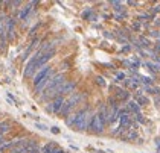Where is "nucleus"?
Returning a JSON list of instances; mask_svg holds the SVG:
<instances>
[{
    "label": "nucleus",
    "mask_w": 160,
    "mask_h": 153,
    "mask_svg": "<svg viewBox=\"0 0 160 153\" xmlns=\"http://www.w3.org/2000/svg\"><path fill=\"white\" fill-rule=\"evenodd\" d=\"M61 67H63V68H67V67H69V64H67V62H63V65H61Z\"/></svg>",
    "instance_id": "nucleus-38"
},
{
    "label": "nucleus",
    "mask_w": 160,
    "mask_h": 153,
    "mask_svg": "<svg viewBox=\"0 0 160 153\" xmlns=\"http://www.w3.org/2000/svg\"><path fill=\"white\" fill-rule=\"evenodd\" d=\"M124 85H125V87H130V88H133V89H136V88L139 87V83L134 82L133 79H125V81H124Z\"/></svg>",
    "instance_id": "nucleus-16"
},
{
    "label": "nucleus",
    "mask_w": 160,
    "mask_h": 153,
    "mask_svg": "<svg viewBox=\"0 0 160 153\" xmlns=\"http://www.w3.org/2000/svg\"><path fill=\"white\" fill-rule=\"evenodd\" d=\"M64 97L63 96H58V97H55L50 102V105L47 106L46 109H47V112H52V114H60V111H61V108H63V105H64Z\"/></svg>",
    "instance_id": "nucleus-5"
},
{
    "label": "nucleus",
    "mask_w": 160,
    "mask_h": 153,
    "mask_svg": "<svg viewBox=\"0 0 160 153\" xmlns=\"http://www.w3.org/2000/svg\"><path fill=\"white\" fill-rule=\"evenodd\" d=\"M6 35H8L9 41L14 40V36H15V20L14 18L6 20Z\"/></svg>",
    "instance_id": "nucleus-7"
},
{
    "label": "nucleus",
    "mask_w": 160,
    "mask_h": 153,
    "mask_svg": "<svg viewBox=\"0 0 160 153\" xmlns=\"http://www.w3.org/2000/svg\"><path fill=\"white\" fill-rule=\"evenodd\" d=\"M159 153H160V146H159Z\"/></svg>",
    "instance_id": "nucleus-39"
},
{
    "label": "nucleus",
    "mask_w": 160,
    "mask_h": 153,
    "mask_svg": "<svg viewBox=\"0 0 160 153\" xmlns=\"http://www.w3.org/2000/svg\"><path fill=\"white\" fill-rule=\"evenodd\" d=\"M105 120L104 118H101V115L99 114H93V117H92V121H90V126H89V129L95 132V134H102L104 132V127H105Z\"/></svg>",
    "instance_id": "nucleus-3"
},
{
    "label": "nucleus",
    "mask_w": 160,
    "mask_h": 153,
    "mask_svg": "<svg viewBox=\"0 0 160 153\" xmlns=\"http://www.w3.org/2000/svg\"><path fill=\"white\" fill-rule=\"evenodd\" d=\"M140 82H143L145 85H151V83H153V79H151V77H146V76H140Z\"/></svg>",
    "instance_id": "nucleus-21"
},
{
    "label": "nucleus",
    "mask_w": 160,
    "mask_h": 153,
    "mask_svg": "<svg viewBox=\"0 0 160 153\" xmlns=\"http://www.w3.org/2000/svg\"><path fill=\"white\" fill-rule=\"evenodd\" d=\"M156 12H160V5H156V6L151 9V15H153V17H154V14H156Z\"/></svg>",
    "instance_id": "nucleus-26"
},
{
    "label": "nucleus",
    "mask_w": 160,
    "mask_h": 153,
    "mask_svg": "<svg viewBox=\"0 0 160 153\" xmlns=\"http://www.w3.org/2000/svg\"><path fill=\"white\" fill-rule=\"evenodd\" d=\"M93 15V9L92 8H85L84 12H82V18L84 20H90V17Z\"/></svg>",
    "instance_id": "nucleus-17"
},
{
    "label": "nucleus",
    "mask_w": 160,
    "mask_h": 153,
    "mask_svg": "<svg viewBox=\"0 0 160 153\" xmlns=\"http://www.w3.org/2000/svg\"><path fill=\"white\" fill-rule=\"evenodd\" d=\"M116 100H122V102H125V100L130 99V93L127 91V89H122V88H116V96H114Z\"/></svg>",
    "instance_id": "nucleus-9"
},
{
    "label": "nucleus",
    "mask_w": 160,
    "mask_h": 153,
    "mask_svg": "<svg viewBox=\"0 0 160 153\" xmlns=\"http://www.w3.org/2000/svg\"><path fill=\"white\" fill-rule=\"evenodd\" d=\"M154 102H156V103H157V106H159V105H160V97L157 96L156 99H154Z\"/></svg>",
    "instance_id": "nucleus-35"
},
{
    "label": "nucleus",
    "mask_w": 160,
    "mask_h": 153,
    "mask_svg": "<svg viewBox=\"0 0 160 153\" xmlns=\"http://www.w3.org/2000/svg\"><path fill=\"white\" fill-rule=\"evenodd\" d=\"M104 36H105V38H110V40H113V38H114V35H111L110 32H107V30L104 32Z\"/></svg>",
    "instance_id": "nucleus-29"
},
{
    "label": "nucleus",
    "mask_w": 160,
    "mask_h": 153,
    "mask_svg": "<svg viewBox=\"0 0 160 153\" xmlns=\"http://www.w3.org/2000/svg\"><path fill=\"white\" fill-rule=\"evenodd\" d=\"M136 102H137V105H139V106H143V105H146V103L149 102V100H148L146 97L140 96V97H137V99H136Z\"/></svg>",
    "instance_id": "nucleus-19"
},
{
    "label": "nucleus",
    "mask_w": 160,
    "mask_h": 153,
    "mask_svg": "<svg viewBox=\"0 0 160 153\" xmlns=\"http://www.w3.org/2000/svg\"><path fill=\"white\" fill-rule=\"evenodd\" d=\"M66 124L67 126H75V114L73 115H69L66 118Z\"/></svg>",
    "instance_id": "nucleus-20"
},
{
    "label": "nucleus",
    "mask_w": 160,
    "mask_h": 153,
    "mask_svg": "<svg viewBox=\"0 0 160 153\" xmlns=\"http://www.w3.org/2000/svg\"><path fill=\"white\" fill-rule=\"evenodd\" d=\"M93 114L89 111V108H82L79 109L76 114H75V126L73 127L76 129L78 132H84L89 129L90 126V121H92Z\"/></svg>",
    "instance_id": "nucleus-1"
},
{
    "label": "nucleus",
    "mask_w": 160,
    "mask_h": 153,
    "mask_svg": "<svg viewBox=\"0 0 160 153\" xmlns=\"http://www.w3.org/2000/svg\"><path fill=\"white\" fill-rule=\"evenodd\" d=\"M130 50H131V46H128V44L124 46V49H122V52H130Z\"/></svg>",
    "instance_id": "nucleus-33"
},
{
    "label": "nucleus",
    "mask_w": 160,
    "mask_h": 153,
    "mask_svg": "<svg viewBox=\"0 0 160 153\" xmlns=\"http://www.w3.org/2000/svg\"><path fill=\"white\" fill-rule=\"evenodd\" d=\"M14 144H15L14 140H12V141H5V142H2V144H0V153L5 152V150H8V149H11V147H14Z\"/></svg>",
    "instance_id": "nucleus-14"
},
{
    "label": "nucleus",
    "mask_w": 160,
    "mask_h": 153,
    "mask_svg": "<svg viewBox=\"0 0 160 153\" xmlns=\"http://www.w3.org/2000/svg\"><path fill=\"white\" fill-rule=\"evenodd\" d=\"M127 5H130V6H136V5H137V2H128Z\"/></svg>",
    "instance_id": "nucleus-36"
},
{
    "label": "nucleus",
    "mask_w": 160,
    "mask_h": 153,
    "mask_svg": "<svg viewBox=\"0 0 160 153\" xmlns=\"http://www.w3.org/2000/svg\"><path fill=\"white\" fill-rule=\"evenodd\" d=\"M32 11V3H29L28 6H25L23 9H21V11L18 12V18L20 20H26L28 18V15H29V12Z\"/></svg>",
    "instance_id": "nucleus-12"
},
{
    "label": "nucleus",
    "mask_w": 160,
    "mask_h": 153,
    "mask_svg": "<svg viewBox=\"0 0 160 153\" xmlns=\"http://www.w3.org/2000/svg\"><path fill=\"white\" fill-rule=\"evenodd\" d=\"M139 44H140V47H149V40L148 38H145V36H140V38H139Z\"/></svg>",
    "instance_id": "nucleus-18"
},
{
    "label": "nucleus",
    "mask_w": 160,
    "mask_h": 153,
    "mask_svg": "<svg viewBox=\"0 0 160 153\" xmlns=\"http://www.w3.org/2000/svg\"><path fill=\"white\" fill-rule=\"evenodd\" d=\"M50 73H52V68L49 65H44L41 70H38V71L35 73V76H34V81H32V82H34V87L37 85V83H40L43 79H44L47 74H50Z\"/></svg>",
    "instance_id": "nucleus-6"
},
{
    "label": "nucleus",
    "mask_w": 160,
    "mask_h": 153,
    "mask_svg": "<svg viewBox=\"0 0 160 153\" xmlns=\"http://www.w3.org/2000/svg\"><path fill=\"white\" fill-rule=\"evenodd\" d=\"M133 115L136 114H140V106L137 105V102H134V100H131V102H128V108H127Z\"/></svg>",
    "instance_id": "nucleus-11"
},
{
    "label": "nucleus",
    "mask_w": 160,
    "mask_h": 153,
    "mask_svg": "<svg viewBox=\"0 0 160 153\" xmlns=\"http://www.w3.org/2000/svg\"><path fill=\"white\" fill-rule=\"evenodd\" d=\"M96 20H98V15H96V14H93L92 17H90V21H96Z\"/></svg>",
    "instance_id": "nucleus-34"
},
{
    "label": "nucleus",
    "mask_w": 160,
    "mask_h": 153,
    "mask_svg": "<svg viewBox=\"0 0 160 153\" xmlns=\"http://www.w3.org/2000/svg\"><path fill=\"white\" fill-rule=\"evenodd\" d=\"M37 126V129H40V130H47V126L46 124H41V123H35Z\"/></svg>",
    "instance_id": "nucleus-25"
},
{
    "label": "nucleus",
    "mask_w": 160,
    "mask_h": 153,
    "mask_svg": "<svg viewBox=\"0 0 160 153\" xmlns=\"http://www.w3.org/2000/svg\"><path fill=\"white\" fill-rule=\"evenodd\" d=\"M149 35L154 36V38H160V32H159V30H153V32H149Z\"/></svg>",
    "instance_id": "nucleus-27"
},
{
    "label": "nucleus",
    "mask_w": 160,
    "mask_h": 153,
    "mask_svg": "<svg viewBox=\"0 0 160 153\" xmlns=\"http://www.w3.org/2000/svg\"><path fill=\"white\" fill-rule=\"evenodd\" d=\"M114 18L117 20V21H122L124 18H127V11H125V12H122V14H116V15H114Z\"/></svg>",
    "instance_id": "nucleus-22"
},
{
    "label": "nucleus",
    "mask_w": 160,
    "mask_h": 153,
    "mask_svg": "<svg viewBox=\"0 0 160 153\" xmlns=\"http://www.w3.org/2000/svg\"><path fill=\"white\" fill-rule=\"evenodd\" d=\"M122 79H125V73H117V79L114 82H119V81H122Z\"/></svg>",
    "instance_id": "nucleus-28"
},
{
    "label": "nucleus",
    "mask_w": 160,
    "mask_h": 153,
    "mask_svg": "<svg viewBox=\"0 0 160 153\" xmlns=\"http://www.w3.org/2000/svg\"><path fill=\"white\" fill-rule=\"evenodd\" d=\"M82 99H84V94H82V93H72V96L69 97L66 102H64L63 108H61V111H60V114L63 115V117H67V115L70 114V111L76 106V105L81 102Z\"/></svg>",
    "instance_id": "nucleus-2"
},
{
    "label": "nucleus",
    "mask_w": 160,
    "mask_h": 153,
    "mask_svg": "<svg viewBox=\"0 0 160 153\" xmlns=\"http://www.w3.org/2000/svg\"><path fill=\"white\" fill-rule=\"evenodd\" d=\"M75 87H76V82H75V81H69V82H66V83L63 85L61 96L64 97V94H72V93H73V89H75Z\"/></svg>",
    "instance_id": "nucleus-8"
},
{
    "label": "nucleus",
    "mask_w": 160,
    "mask_h": 153,
    "mask_svg": "<svg viewBox=\"0 0 160 153\" xmlns=\"http://www.w3.org/2000/svg\"><path fill=\"white\" fill-rule=\"evenodd\" d=\"M50 130H52V134H60V129H58L57 126H53V127H52Z\"/></svg>",
    "instance_id": "nucleus-32"
},
{
    "label": "nucleus",
    "mask_w": 160,
    "mask_h": 153,
    "mask_svg": "<svg viewBox=\"0 0 160 153\" xmlns=\"http://www.w3.org/2000/svg\"><path fill=\"white\" fill-rule=\"evenodd\" d=\"M154 52H156V53H157V52H160V44H157V46H156V49H154Z\"/></svg>",
    "instance_id": "nucleus-37"
},
{
    "label": "nucleus",
    "mask_w": 160,
    "mask_h": 153,
    "mask_svg": "<svg viewBox=\"0 0 160 153\" xmlns=\"http://www.w3.org/2000/svg\"><path fill=\"white\" fill-rule=\"evenodd\" d=\"M136 138H137V132L134 129H130L127 135L122 136V140H124V141H133V140H136Z\"/></svg>",
    "instance_id": "nucleus-13"
},
{
    "label": "nucleus",
    "mask_w": 160,
    "mask_h": 153,
    "mask_svg": "<svg viewBox=\"0 0 160 153\" xmlns=\"http://www.w3.org/2000/svg\"><path fill=\"white\" fill-rule=\"evenodd\" d=\"M134 118H136V121H139V123H142V124H145V123H146L142 114H136V115H134Z\"/></svg>",
    "instance_id": "nucleus-23"
},
{
    "label": "nucleus",
    "mask_w": 160,
    "mask_h": 153,
    "mask_svg": "<svg viewBox=\"0 0 160 153\" xmlns=\"http://www.w3.org/2000/svg\"><path fill=\"white\" fill-rule=\"evenodd\" d=\"M9 130H11V124L9 123H0V136H3Z\"/></svg>",
    "instance_id": "nucleus-15"
},
{
    "label": "nucleus",
    "mask_w": 160,
    "mask_h": 153,
    "mask_svg": "<svg viewBox=\"0 0 160 153\" xmlns=\"http://www.w3.org/2000/svg\"><path fill=\"white\" fill-rule=\"evenodd\" d=\"M38 38H37V36H35V38L34 40H32V43L29 44V47H28V49H26V52H25V53H23V56H21V59H23V61H26V59H28V56L31 55V52H32V49H35V46H37V43H38Z\"/></svg>",
    "instance_id": "nucleus-10"
},
{
    "label": "nucleus",
    "mask_w": 160,
    "mask_h": 153,
    "mask_svg": "<svg viewBox=\"0 0 160 153\" xmlns=\"http://www.w3.org/2000/svg\"><path fill=\"white\" fill-rule=\"evenodd\" d=\"M38 26H40V24H35V26H34V28H32V29H31V32H29V35H31V36H32V35H34V34H35V30H37V28H38Z\"/></svg>",
    "instance_id": "nucleus-31"
},
{
    "label": "nucleus",
    "mask_w": 160,
    "mask_h": 153,
    "mask_svg": "<svg viewBox=\"0 0 160 153\" xmlns=\"http://www.w3.org/2000/svg\"><path fill=\"white\" fill-rule=\"evenodd\" d=\"M41 55H43V53L38 50V52H37V53H35L34 56H32L31 59H29L28 65H26L25 71H23V76H25V77H31L32 74H34V73H37V70H35V67H37V61H38L40 58H41Z\"/></svg>",
    "instance_id": "nucleus-4"
},
{
    "label": "nucleus",
    "mask_w": 160,
    "mask_h": 153,
    "mask_svg": "<svg viewBox=\"0 0 160 153\" xmlns=\"http://www.w3.org/2000/svg\"><path fill=\"white\" fill-rule=\"evenodd\" d=\"M96 83L101 87H105V81H104V77L102 76H96Z\"/></svg>",
    "instance_id": "nucleus-24"
},
{
    "label": "nucleus",
    "mask_w": 160,
    "mask_h": 153,
    "mask_svg": "<svg viewBox=\"0 0 160 153\" xmlns=\"http://www.w3.org/2000/svg\"><path fill=\"white\" fill-rule=\"evenodd\" d=\"M133 29H134V30H139V29H140V21H136L134 24H133Z\"/></svg>",
    "instance_id": "nucleus-30"
}]
</instances>
